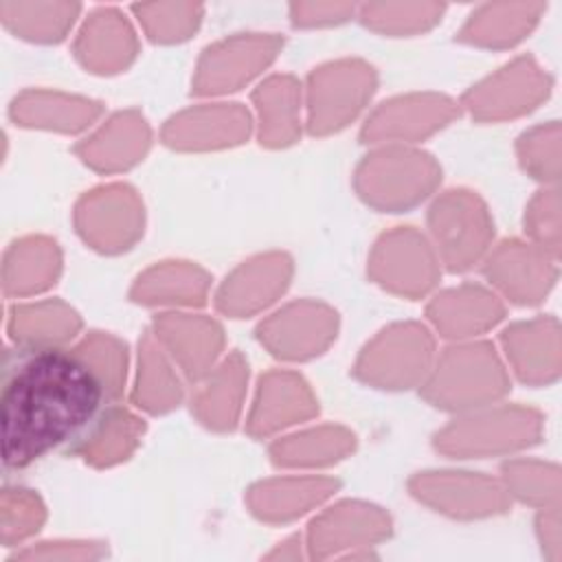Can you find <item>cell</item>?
Wrapping results in <instances>:
<instances>
[{"instance_id":"obj_7","label":"cell","mask_w":562,"mask_h":562,"mask_svg":"<svg viewBox=\"0 0 562 562\" xmlns=\"http://www.w3.org/2000/svg\"><path fill=\"white\" fill-rule=\"evenodd\" d=\"M105 48L112 50L116 64H125V59L132 55V33L127 24L119 20V15L112 11L94 15L77 46L83 61L92 66H103Z\"/></svg>"},{"instance_id":"obj_1","label":"cell","mask_w":562,"mask_h":562,"mask_svg":"<svg viewBox=\"0 0 562 562\" xmlns=\"http://www.w3.org/2000/svg\"><path fill=\"white\" fill-rule=\"evenodd\" d=\"M112 391L79 349L15 345L0 391L2 461L24 468L59 446H86L103 422Z\"/></svg>"},{"instance_id":"obj_2","label":"cell","mask_w":562,"mask_h":562,"mask_svg":"<svg viewBox=\"0 0 562 562\" xmlns=\"http://www.w3.org/2000/svg\"><path fill=\"white\" fill-rule=\"evenodd\" d=\"M59 268V257L55 244L42 237H31L15 241L2 266V285L7 296L29 294L46 288L55 279Z\"/></svg>"},{"instance_id":"obj_3","label":"cell","mask_w":562,"mask_h":562,"mask_svg":"<svg viewBox=\"0 0 562 562\" xmlns=\"http://www.w3.org/2000/svg\"><path fill=\"white\" fill-rule=\"evenodd\" d=\"M432 224L437 237L443 241L446 257L452 261V266H465L479 248L485 237L483 231V215L474 209L470 200L463 198H450L443 204L435 206Z\"/></svg>"},{"instance_id":"obj_4","label":"cell","mask_w":562,"mask_h":562,"mask_svg":"<svg viewBox=\"0 0 562 562\" xmlns=\"http://www.w3.org/2000/svg\"><path fill=\"white\" fill-rule=\"evenodd\" d=\"M77 325L75 314L61 303H37L11 307L7 331L15 345H59Z\"/></svg>"},{"instance_id":"obj_5","label":"cell","mask_w":562,"mask_h":562,"mask_svg":"<svg viewBox=\"0 0 562 562\" xmlns=\"http://www.w3.org/2000/svg\"><path fill=\"white\" fill-rule=\"evenodd\" d=\"M97 112L99 108H94L92 103L64 99L46 92H26L11 105V119L15 123L61 130H77Z\"/></svg>"},{"instance_id":"obj_6","label":"cell","mask_w":562,"mask_h":562,"mask_svg":"<svg viewBox=\"0 0 562 562\" xmlns=\"http://www.w3.org/2000/svg\"><path fill=\"white\" fill-rule=\"evenodd\" d=\"M77 13V4L0 2V15L9 31L26 40H59Z\"/></svg>"},{"instance_id":"obj_9","label":"cell","mask_w":562,"mask_h":562,"mask_svg":"<svg viewBox=\"0 0 562 562\" xmlns=\"http://www.w3.org/2000/svg\"><path fill=\"white\" fill-rule=\"evenodd\" d=\"M154 37L173 40L178 33H187L195 24L198 7H136Z\"/></svg>"},{"instance_id":"obj_8","label":"cell","mask_w":562,"mask_h":562,"mask_svg":"<svg viewBox=\"0 0 562 562\" xmlns=\"http://www.w3.org/2000/svg\"><path fill=\"white\" fill-rule=\"evenodd\" d=\"M42 507L26 490L2 492V542L11 547L42 522Z\"/></svg>"},{"instance_id":"obj_10","label":"cell","mask_w":562,"mask_h":562,"mask_svg":"<svg viewBox=\"0 0 562 562\" xmlns=\"http://www.w3.org/2000/svg\"><path fill=\"white\" fill-rule=\"evenodd\" d=\"M441 13V7H367L364 18L367 22L382 26V29H402L404 22H413L415 26H424L426 20L437 18Z\"/></svg>"},{"instance_id":"obj_11","label":"cell","mask_w":562,"mask_h":562,"mask_svg":"<svg viewBox=\"0 0 562 562\" xmlns=\"http://www.w3.org/2000/svg\"><path fill=\"white\" fill-rule=\"evenodd\" d=\"M351 9L345 4H301L294 7V15L296 22H305V24H314L321 20H342Z\"/></svg>"}]
</instances>
